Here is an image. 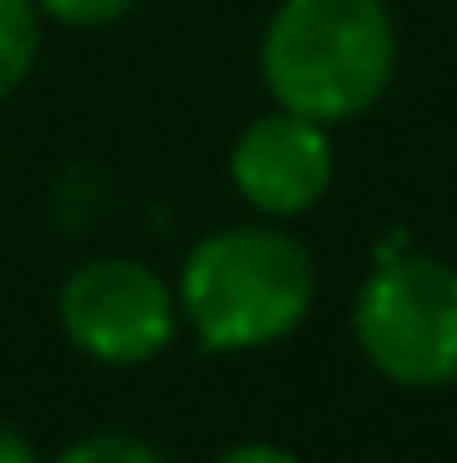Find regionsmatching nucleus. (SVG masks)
Masks as SVG:
<instances>
[{"label": "nucleus", "mask_w": 457, "mask_h": 463, "mask_svg": "<svg viewBox=\"0 0 457 463\" xmlns=\"http://www.w3.org/2000/svg\"><path fill=\"white\" fill-rule=\"evenodd\" d=\"M318 297L312 253L280 227H221L200 237L178 275V318L205 350H258L302 329Z\"/></svg>", "instance_id": "f03ea898"}, {"label": "nucleus", "mask_w": 457, "mask_h": 463, "mask_svg": "<svg viewBox=\"0 0 457 463\" xmlns=\"http://www.w3.org/2000/svg\"><path fill=\"white\" fill-rule=\"evenodd\" d=\"M38 16H54L65 27H108L118 16H129L140 0H33Z\"/></svg>", "instance_id": "6e6552de"}, {"label": "nucleus", "mask_w": 457, "mask_h": 463, "mask_svg": "<svg viewBox=\"0 0 457 463\" xmlns=\"http://www.w3.org/2000/svg\"><path fill=\"white\" fill-rule=\"evenodd\" d=\"M231 184L258 216H302L334 184V140L329 124L291 109L253 118L231 146Z\"/></svg>", "instance_id": "39448f33"}, {"label": "nucleus", "mask_w": 457, "mask_h": 463, "mask_svg": "<svg viewBox=\"0 0 457 463\" xmlns=\"http://www.w3.org/2000/svg\"><path fill=\"white\" fill-rule=\"evenodd\" d=\"M0 463H38V453H33V442L11 426V420H0Z\"/></svg>", "instance_id": "9d476101"}, {"label": "nucleus", "mask_w": 457, "mask_h": 463, "mask_svg": "<svg viewBox=\"0 0 457 463\" xmlns=\"http://www.w3.org/2000/svg\"><path fill=\"white\" fill-rule=\"evenodd\" d=\"M355 345L398 388L457 383V264L431 253L377 259L355 291Z\"/></svg>", "instance_id": "7ed1b4c3"}, {"label": "nucleus", "mask_w": 457, "mask_h": 463, "mask_svg": "<svg viewBox=\"0 0 457 463\" xmlns=\"http://www.w3.org/2000/svg\"><path fill=\"white\" fill-rule=\"evenodd\" d=\"M54 463H167V458L135 431H92V437L70 442Z\"/></svg>", "instance_id": "0eeeda50"}, {"label": "nucleus", "mask_w": 457, "mask_h": 463, "mask_svg": "<svg viewBox=\"0 0 457 463\" xmlns=\"http://www.w3.org/2000/svg\"><path fill=\"white\" fill-rule=\"evenodd\" d=\"M398 65V33L387 0H280L258 71L280 109L318 124L366 114Z\"/></svg>", "instance_id": "f257e3e1"}, {"label": "nucleus", "mask_w": 457, "mask_h": 463, "mask_svg": "<svg viewBox=\"0 0 457 463\" xmlns=\"http://www.w3.org/2000/svg\"><path fill=\"white\" fill-rule=\"evenodd\" d=\"M38 5L33 0H0V103L27 81L38 60Z\"/></svg>", "instance_id": "423d86ee"}, {"label": "nucleus", "mask_w": 457, "mask_h": 463, "mask_svg": "<svg viewBox=\"0 0 457 463\" xmlns=\"http://www.w3.org/2000/svg\"><path fill=\"white\" fill-rule=\"evenodd\" d=\"M216 463H302V458L285 453V448H275V442H237V448H227Z\"/></svg>", "instance_id": "1a4fd4ad"}, {"label": "nucleus", "mask_w": 457, "mask_h": 463, "mask_svg": "<svg viewBox=\"0 0 457 463\" xmlns=\"http://www.w3.org/2000/svg\"><path fill=\"white\" fill-rule=\"evenodd\" d=\"M60 329L103 366H140L173 345L178 291L140 259H87L60 286Z\"/></svg>", "instance_id": "20e7f679"}]
</instances>
